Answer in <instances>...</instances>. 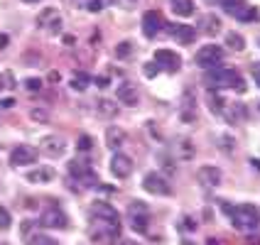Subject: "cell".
Returning a JSON list of instances; mask_svg holds the SVG:
<instances>
[{"instance_id": "1", "label": "cell", "mask_w": 260, "mask_h": 245, "mask_svg": "<svg viewBox=\"0 0 260 245\" xmlns=\"http://www.w3.org/2000/svg\"><path fill=\"white\" fill-rule=\"evenodd\" d=\"M123 221L118 211L106 201H93L88 208V238L99 245H113L120 238Z\"/></svg>"}, {"instance_id": "2", "label": "cell", "mask_w": 260, "mask_h": 245, "mask_svg": "<svg viewBox=\"0 0 260 245\" xmlns=\"http://www.w3.org/2000/svg\"><path fill=\"white\" fill-rule=\"evenodd\" d=\"M221 208L231 216L233 226L238 231H255L260 223V214L253 203H243V206H231V203H221Z\"/></svg>"}, {"instance_id": "3", "label": "cell", "mask_w": 260, "mask_h": 245, "mask_svg": "<svg viewBox=\"0 0 260 245\" xmlns=\"http://www.w3.org/2000/svg\"><path fill=\"white\" fill-rule=\"evenodd\" d=\"M209 84H214L216 88H231V91H238V93H243L246 91V79L238 74V69H231V66H216V69H211L209 72Z\"/></svg>"}, {"instance_id": "4", "label": "cell", "mask_w": 260, "mask_h": 245, "mask_svg": "<svg viewBox=\"0 0 260 245\" xmlns=\"http://www.w3.org/2000/svg\"><path fill=\"white\" fill-rule=\"evenodd\" d=\"M221 61H223V47H218V44H206L197 52V64L206 72L221 66Z\"/></svg>"}, {"instance_id": "5", "label": "cell", "mask_w": 260, "mask_h": 245, "mask_svg": "<svg viewBox=\"0 0 260 245\" xmlns=\"http://www.w3.org/2000/svg\"><path fill=\"white\" fill-rule=\"evenodd\" d=\"M40 226H42V228H54V231H61V228H67V226H69V218H67V214L59 208L57 203H49V206L42 211Z\"/></svg>"}, {"instance_id": "6", "label": "cell", "mask_w": 260, "mask_h": 245, "mask_svg": "<svg viewBox=\"0 0 260 245\" xmlns=\"http://www.w3.org/2000/svg\"><path fill=\"white\" fill-rule=\"evenodd\" d=\"M128 223L135 233H145L150 226V214H147V206L140 201H133L128 208Z\"/></svg>"}, {"instance_id": "7", "label": "cell", "mask_w": 260, "mask_h": 245, "mask_svg": "<svg viewBox=\"0 0 260 245\" xmlns=\"http://www.w3.org/2000/svg\"><path fill=\"white\" fill-rule=\"evenodd\" d=\"M221 8L236 20H255L258 17L255 8H250L246 0H221Z\"/></svg>"}, {"instance_id": "8", "label": "cell", "mask_w": 260, "mask_h": 245, "mask_svg": "<svg viewBox=\"0 0 260 245\" xmlns=\"http://www.w3.org/2000/svg\"><path fill=\"white\" fill-rule=\"evenodd\" d=\"M143 187H145V191H147V194H155V196H170V194H172L170 182H167L162 174H157V172L145 174Z\"/></svg>"}, {"instance_id": "9", "label": "cell", "mask_w": 260, "mask_h": 245, "mask_svg": "<svg viewBox=\"0 0 260 245\" xmlns=\"http://www.w3.org/2000/svg\"><path fill=\"white\" fill-rule=\"evenodd\" d=\"M40 157V152L29 145H17L13 152H10V164L13 167H27V164H35Z\"/></svg>"}, {"instance_id": "10", "label": "cell", "mask_w": 260, "mask_h": 245, "mask_svg": "<svg viewBox=\"0 0 260 245\" xmlns=\"http://www.w3.org/2000/svg\"><path fill=\"white\" fill-rule=\"evenodd\" d=\"M155 64L170 74L182 69V59H179V54L172 52V49H157V52H155Z\"/></svg>"}, {"instance_id": "11", "label": "cell", "mask_w": 260, "mask_h": 245, "mask_svg": "<svg viewBox=\"0 0 260 245\" xmlns=\"http://www.w3.org/2000/svg\"><path fill=\"white\" fill-rule=\"evenodd\" d=\"M162 27H165V20H162V15L157 10H147L143 15V34L147 40H155Z\"/></svg>"}, {"instance_id": "12", "label": "cell", "mask_w": 260, "mask_h": 245, "mask_svg": "<svg viewBox=\"0 0 260 245\" xmlns=\"http://www.w3.org/2000/svg\"><path fill=\"white\" fill-rule=\"evenodd\" d=\"M167 32L174 37V42L179 44H191L197 40V29L189 27V25H177V22H165Z\"/></svg>"}, {"instance_id": "13", "label": "cell", "mask_w": 260, "mask_h": 245, "mask_svg": "<svg viewBox=\"0 0 260 245\" xmlns=\"http://www.w3.org/2000/svg\"><path fill=\"white\" fill-rule=\"evenodd\" d=\"M197 179H199L202 189H206V191H214V189L221 184V169H218V167H211V164H206V167H202V169H199Z\"/></svg>"}, {"instance_id": "14", "label": "cell", "mask_w": 260, "mask_h": 245, "mask_svg": "<svg viewBox=\"0 0 260 245\" xmlns=\"http://www.w3.org/2000/svg\"><path fill=\"white\" fill-rule=\"evenodd\" d=\"M37 25H40V29H49L52 34H57L59 29H61V17H59V13L54 8H47V10L37 17Z\"/></svg>"}, {"instance_id": "15", "label": "cell", "mask_w": 260, "mask_h": 245, "mask_svg": "<svg viewBox=\"0 0 260 245\" xmlns=\"http://www.w3.org/2000/svg\"><path fill=\"white\" fill-rule=\"evenodd\" d=\"M42 152L47 155V157L59 159V157H64L67 145H64V140H61V137H57V135H49V137H44V140H42Z\"/></svg>"}, {"instance_id": "16", "label": "cell", "mask_w": 260, "mask_h": 245, "mask_svg": "<svg viewBox=\"0 0 260 245\" xmlns=\"http://www.w3.org/2000/svg\"><path fill=\"white\" fill-rule=\"evenodd\" d=\"M111 172L116 174L118 179H125L133 172V159L128 155H123V152H116L113 159H111Z\"/></svg>"}, {"instance_id": "17", "label": "cell", "mask_w": 260, "mask_h": 245, "mask_svg": "<svg viewBox=\"0 0 260 245\" xmlns=\"http://www.w3.org/2000/svg\"><path fill=\"white\" fill-rule=\"evenodd\" d=\"M118 101L125 103V106H138V101H140V93H138V88L133 86L130 81H123L120 86H118Z\"/></svg>"}, {"instance_id": "18", "label": "cell", "mask_w": 260, "mask_h": 245, "mask_svg": "<svg viewBox=\"0 0 260 245\" xmlns=\"http://www.w3.org/2000/svg\"><path fill=\"white\" fill-rule=\"evenodd\" d=\"M52 179H54V169H52V167H37V169L27 172V182H32V184L52 182Z\"/></svg>"}, {"instance_id": "19", "label": "cell", "mask_w": 260, "mask_h": 245, "mask_svg": "<svg viewBox=\"0 0 260 245\" xmlns=\"http://www.w3.org/2000/svg\"><path fill=\"white\" fill-rule=\"evenodd\" d=\"M172 10L179 17H191L194 15V3L191 0H172Z\"/></svg>"}, {"instance_id": "20", "label": "cell", "mask_w": 260, "mask_h": 245, "mask_svg": "<svg viewBox=\"0 0 260 245\" xmlns=\"http://www.w3.org/2000/svg\"><path fill=\"white\" fill-rule=\"evenodd\" d=\"M125 140V132L120 128H108V132H106V143H108V147H120V143Z\"/></svg>"}, {"instance_id": "21", "label": "cell", "mask_w": 260, "mask_h": 245, "mask_svg": "<svg viewBox=\"0 0 260 245\" xmlns=\"http://www.w3.org/2000/svg\"><path fill=\"white\" fill-rule=\"evenodd\" d=\"M202 29L206 32V34H218V29H221L218 17H214V15H206V17H202Z\"/></svg>"}, {"instance_id": "22", "label": "cell", "mask_w": 260, "mask_h": 245, "mask_svg": "<svg viewBox=\"0 0 260 245\" xmlns=\"http://www.w3.org/2000/svg\"><path fill=\"white\" fill-rule=\"evenodd\" d=\"M27 245H59L54 238H49L47 233H35V235H29L27 238Z\"/></svg>"}, {"instance_id": "23", "label": "cell", "mask_w": 260, "mask_h": 245, "mask_svg": "<svg viewBox=\"0 0 260 245\" xmlns=\"http://www.w3.org/2000/svg\"><path fill=\"white\" fill-rule=\"evenodd\" d=\"M91 84V76H88L86 72H76L72 79V88H76V91H84V88Z\"/></svg>"}, {"instance_id": "24", "label": "cell", "mask_w": 260, "mask_h": 245, "mask_svg": "<svg viewBox=\"0 0 260 245\" xmlns=\"http://www.w3.org/2000/svg\"><path fill=\"white\" fill-rule=\"evenodd\" d=\"M226 47H229V49H236V52H241V49L246 47V42H243V37H238L236 32H229V34H226Z\"/></svg>"}, {"instance_id": "25", "label": "cell", "mask_w": 260, "mask_h": 245, "mask_svg": "<svg viewBox=\"0 0 260 245\" xmlns=\"http://www.w3.org/2000/svg\"><path fill=\"white\" fill-rule=\"evenodd\" d=\"M116 57L118 59H133V44H130V42H120L116 47Z\"/></svg>"}, {"instance_id": "26", "label": "cell", "mask_w": 260, "mask_h": 245, "mask_svg": "<svg viewBox=\"0 0 260 245\" xmlns=\"http://www.w3.org/2000/svg\"><path fill=\"white\" fill-rule=\"evenodd\" d=\"M10 223H13L10 211H8L5 206H0V231H8V228H10Z\"/></svg>"}, {"instance_id": "27", "label": "cell", "mask_w": 260, "mask_h": 245, "mask_svg": "<svg viewBox=\"0 0 260 245\" xmlns=\"http://www.w3.org/2000/svg\"><path fill=\"white\" fill-rule=\"evenodd\" d=\"M15 86V76L10 72H3L0 74V91L3 88H13Z\"/></svg>"}, {"instance_id": "28", "label": "cell", "mask_w": 260, "mask_h": 245, "mask_svg": "<svg viewBox=\"0 0 260 245\" xmlns=\"http://www.w3.org/2000/svg\"><path fill=\"white\" fill-rule=\"evenodd\" d=\"M37 228H40V226H37V223H32V221H25V223H22V238H25V240H27L29 235H35V233H37Z\"/></svg>"}, {"instance_id": "29", "label": "cell", "mask_w": 260, "mask_h": 245, "mask_svg": "<svg viewBox=\"0 0 260 245\" xmlns=\"http://www.w3.org/2000/svg\"><path fill=\"white\" fill-rule=\"evenodd\" d=\"M93 150V140L88 135H81L79 137V152H91Z\"/></svg>"}, {"instance_id": "30", "label": "cell", "mask_w": 260, "mask_h": 245, "mask_svg": "<svg viewBox=\"0 0 260 245\" xmlns=\"http://www.w3.org/2000/svg\"><path fill=\"white\" fill-rule=\"evenodd\" d=\"M99 106H101V113H103V116H116V113H118L116 106H113L111 101H101Z\"/></svg>"}, {"instance_id": "31", "label": "cell", "mask_w": 260, "mask_h": 245, "mask_svg": "<svg viewBox=\"0 0 260 245\" xmlns=\"http://www.w3.org/2000/svg\"><path fill=\"white\" fill-rule=\"evenodd\" d=\"M25 88H27L29 93H37V91L42 88V81H40V79H27V81H25Z\"/></svg>"}, {"instance_id": "32", "label": "cell", "mask_w": 260, "mask_h": 245, "mask_svg": "<svg viewBox=\"0 0 260 245\" xmlns=\"http://www.w3.org/2000/svg\"><path fill=\"white\" fill-rule=\"evenodd\" d=\"M157 64H155V61H152V64H145V76H147V79H155V76H157Z\"/></svg>"}, {"instance_id": "33", "label": "cell", "mask_w": 260, "mask_h": 245, "mask_svg": "<svg viewBox=\"0 0 260 245\" xmlns=\"http://www.w3.org/2000/svg\"><path fill=\"white\" fill-rule=\"evenodd\" d=\"M101 0H91V3H88V10H91V13H99V10H101Z\"/></svg>"}, {"instance_id": "34", "label": "cell", "mask_w": 260, "mask_h": 245, "mask_svg": "<svg viewBox=\"0 0 260 245\" xmlns=\"http://www.w3.org/2000/svg\"><path fill=\"white\" fill-rule=\"evenodd\" d=\"M253 79H255V84L260 86V64H253Z\"/></svg>"}, {"instance_id": "35", "label": "cell", "mask_w": 260, "mask_h": 245, "mask_svg": "<svg viewBox=\"0 0 260 245\" xmlns=\"http://www.w3.org/2000/svg\"><path fill=\"white\" fill-rule=\"evenodd\" d=\"M10 106H15V98H3L0 103V108H10Z\"/></svg>"}, {"instance_id": "36", "label": "cell", "mask_w": 260, "mask_h": 245, "mask_svg": "<svg viewBox=\"0 0 260 245\" xmlns=\"http://www.w3.org/2000/svg\"><path fill=\"white\" fill-rule=\"evenodd\" d=\"M96 84H99V86H108V76H99Z\"/></svg>"}, {"instance_id": "37", "label": "cell", "mask_w": 260, "mask_h": 245, "mask_svg": "<svg viewBox=\"0 0 260 245\" xmlns=\"http://www.w3.org/2000/svg\"><path fill=\"white\" fill-rule=\"evenodd\" d=\"M5 44H8V37H5V34H0V47H5Z\"/></svg>"}, {"instance_id": "38", "label": "cell", "mask_w": 260, "mask_h": 245, "mask_svg": "<svg viewBox=\"0 0 260 245\" xmlns=\"http://www.w3.org/2000/svg\"><path fill=\"white\" fill-rule=\"evenodd\" d=\"M22 3H40V0H22Z\"/></svg>"}, {"instance_id": "39", "label": "cell", "mask_w": 260, "mask_h": 245, "mask_svg": "<svg viewBox=\"0 0 260 245\" xmlns=\"http://www.w3.org/2000/svg\"><path fill=\"white\" fill-rule=\"evenodd\" d=\"M0 245H8V243H0Z\"/></svg>"}]
</instances>
